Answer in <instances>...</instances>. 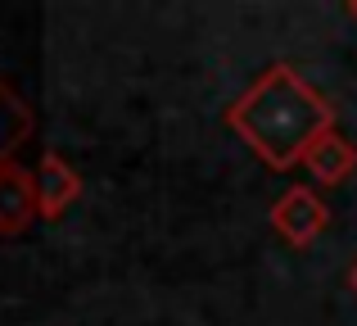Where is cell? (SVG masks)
<instances>
[{"label":"cell","mask_w":357,"mask_h":326,"mask_svg":"<svg viewBox=\"0 0 357 326\" xmlns=\"http://www.w3.org/2000/svg\"><path fill=\"white\" fill-rule=\"evenodd\" d=\"M227 127L271 172H289L303 163L317 136L335 127V105L294 64H271L267 73H258L253 87L231 100Z\"/></svg>","instance_id":"cell-1"},{"label":"cell","mask_w":357,"mask_h":326,"mask_svg":"<svg viewBox=\"0 0 357 326\" xmlns=\"http://www.w3.org/2000/svg\"><path fill=\"white\" fill-rule=\"evenodd\" d=\"M32 132H36V118L27 109V100L0 77V163L14 159V150L32 141Z\"/></svg>","instance_id":"cell-6"},{"label":"cell","mask_w":357,"mask_h":326,"mask_svg":"<svg viewBox=\"0 0 357 326\" xmlns=\"http://www.w3.org/2000/svg\"><path fill=\"white\" fill-rule=\"evenodd\" d=\"M36 218H41V204H36V172H27L18 159H5L0 163V240L23 236Z\"/></svg>","instance_id":"cell-3"},{"label":"cell","mask_w":357,"mask_h":326,"mask_svg":"<svg viewBox=\"0 0 357 326\" xmlns=\"http://www.w3.org/2000/svg\"><path fill=\"white\" fill-rule=\"evenodd\" d=\"M267 222L289 249H307V245H317V236H321L326 227H331V209H326V200L312 191V186H289V191L271 204Z\"/></svg>","instance_id":"cell-2"},{"label":"cell","mask_w":357,"mask_h":326,"mask_svg":"<svg viewBox=\"0 0 357 326\" xmlns=\"http://www.w3.org/2000/svg\"><path fill=\"white\" fill-rule=\"evenodd\" d=\"M298 168H307L312 181L340 186V181H349L353 168H357V145L340 132V127H331L326 136H317V141H312V150L303 154V163H298Z\"/></svg>","instance_id":"cell-5"},{"label":"cell","mask_w":357,"mask_h":326,"mask_svg":"<svg viewBox=\"0 0 357 326\" xmlns=\"http://www.w3.org/2000/svg\"><path fill=\"white\" fill-rule=\"evenodd\" d=\"M77 200H82V172L59 150H45L41 168H36V204H41V218L59 222Z\"/></svg>","instance_id":"cell-4"},{"label":"cell","mask_w":357,"mask_h":326,"mask_svg":"<svg viewBox=\"0 0 357 326\" xmlns=\"http://www.w3.org/2000/svg\"><path fill=\"white\" fill-rule=\"evenodd\" d=\"M349 290L357 295V258H353V267H349Z\"/></svg>","instance_id":"cell-7"},{"label":"cell","mask_w":357,"mask_h":326,"mask_svg":"<svg viewBox=\"0 0 357 326\" xmlns=\"http://www.w3.org/2000/svg\"><path fill=\"white\" fill-rule=\"evenodd\" d=\"M349 18H353V23H357V0H349Z\"/></svg>","instance_id":"cell-8"}]
</instances>
